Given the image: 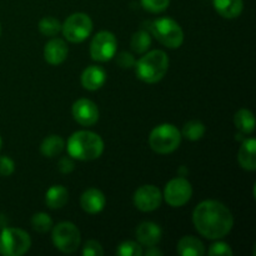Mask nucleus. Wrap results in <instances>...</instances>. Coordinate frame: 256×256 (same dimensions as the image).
I'll return each mask as SVG.
<instances>
[{"label": "nucleus", "mask_w": 256, "mask_h": 256, "mask_svg": "<svg viewBox=\"0 0 256 256\" xmlns=\"http://www.w3.org/2000/svg\"><path fill=\"white\" fill-rule=\"evenodd\" d=\"M142 6L150 12H162L168 9L170 0H140Z\"/></svg>", "instance_id": "28"}, {"label": "nucleus", "mask_w": 256, "mask_h": 256, "mask_svg": "<svg viewBox=\"0 0 256 256\" xmlns=\"http://www.w3.org/2000/svg\"><path fill=\"white\" fill-rule=\"evenodd\" d=\"M234 124L242 134H252L255 130L254 114L248 109H240L234 116Z\"/></svg>", "instance_id": "22"}, {"label": "nucleus", "mask_w": 256, "mask_h": 256, "mask_svg": "<svg viewBox=\"0 0 256 256\" xmlns=\"http://www.w3.org/2000/svg\"><path fill=\"white\" fill-rule=\"evenodd\" d=\"M69 200V192L62 185H52L45 194V202L50 209H62Z\"/></svg>", "instance_id": "19"}, {"label": "nucleus", "mask_w": 256, "mask_h": 256, "mask_svg": "<svg viewBox=\"0 0 256 256\" xmlns=\"http://www.w3.org/2000/svg\"><path fill=\"white\" fill-rule=\"evenodd\" d=\"M178 254L182 256H202L205 254L204 244L198 238L188 235L180 239L178 244Z\"/></svg>", "instance_id": "20"}, {"label": "nucleus", "mask_w": 256, "mask_h": 256, "mask_svg": "<svg viewBox=\"0 0 256 256\" xmlns=\"http://www.w3.org/2000/svg\"><path fill=\"white\" fill-rule=\"evenodd\" d=\"M65 148V142L59 135H49L42 140L40 145V152L46 158H55L62 154Z\"/></svg>", "instance_id": "21"}, {"label": "nucleus", "mask_w": 256, "mask_h": 256, "mask_svg": "<svg viewBox=\"0 0 256 256\" xmlns=\"http://www.w3.org/2000/svg\"><path fill=\"white\" fill-rule=\"evenodd\" d=\"M118 42L112 32L102 30L99 32L90 42V55L92 60L105 62L112 60L116 54Z\"/></svg>", "instance_id": "9"}, {"label": "nucleus", "mask_w": 256, "mask_h": 256, "mask_svg": "<svg viewBox=\"0 0 256 256\" xmlns=\"http://www.w3.org/2000/svg\"><path fill=\"white\" fill-rule=\"evenodd\" d=\"M240 166L248 172H255L256 170V140L250 138L242 142L240 146L239 155H238Z\"/></svg>", "instance_id": "17"}, {"label": "nucleus", "mask_w": 256, "mask_h": 256, "mask_svg": "<svg viewBox=\"0 0 256 256\" xmlns=\"http://www.w3.org/2000/svg\"><path fill=\"white\" fill-rule=\"evenodd\" d=\"M105 204H106L105 195L95 188L88 189L86 192H82V198H80V205L88 214H98V212H102Z\"/></svg>", "instance_id": "15"}, {"label": "nucleus", "mask_w": 256, "mask_h": 256, "mask_svg": "<svg viewBox=\"0 0 256 256\" xmlns=\"http://www.w3.org/2000/svg\"><path fill=\"white\" fill-rule=\"evenodd\" d=\"M105 82H106V72L98 65H90L82 74V85L90 92L100 89Z\"/></svg>", "instance_id": "16"}, {"label": "nucleus", "mask_w": 256, "mask_h": 256, "mask_svg": "<svg viewBox=\"0 0 256 256\" xmlns=\"http://www.w3.org/2000/svg\"><path fill=\"white\" fill-rule=\"evenodd\" d=\"M62 32L68 42H82L92 34V22L88 14L74 12L62 25Z\"/></svg>", "instance_id": "8"}, {"label": "nucleus", "mask_w": 256, "mask_h": 256, "mask_svg": "<svg viewBox=\"0 0 256 256\" xmlns=\"http://www.w3.org/2000/svg\"><path fill=\"white\" fill-rule=\"evenodd\" d=\"M66 150L69 156L72 159L90 162L102 156L104 152V142L96 132L80 130L69 138Z\"/></svg>", "instance_id": "2"}, {"label": "nucleus", "mask_w": 256, "mask_h": 256, "mask_svg": "<svg viewBox=\"0 0 256 256\" xmlns=\"http://www.w3.org/2000/svg\"><path fill=\"white\" fill-rule=\"evenodd\" d=\"M215 10L225 19H235L239 16L244 8L242 0H214Z\"/></svg>", "instance_id": "18"}, {"label": "nucleus", "mask_w": 256, "mask_h": 256, "mask_svg": "<svg viewBox=\"0 0 256 256\" xmlns=\"http://www.w3.org/2000/svg\"><path fill=\"white\" fill-rule=\"evenodd\" d=\"M162 236V228L152 222H144L138 226L136 239L142 246H155L160 242Z\"/></svg>", "instance_id": "14"}, {"label": "nucleus", "mask_w": 256, "mask_h": 256, "mask_svg": "<svg viewBox=\"0 0 256 256\" xmlns=\"http://www.w3.org/2000/svg\"><path fill=\"white\" fill-rule=\"evenodd\" d=\"M205 134V125L202 124L199 120H192V122H188L182 128V135L186 138L188 140H192V142H196L200 140Z\"/></svg>", "instance_id": "24"}, {"label": "nucleus", "mask_w": 256, "mask_h": 256, "mask_svg": "<svg viewBox=\"0 0 256 256\" xmlns=\"http://www.w3.org/2000/svg\"><path fill=\"white\" fill-rule=\"evenodd\" d=\"M135 74L142 82L155 84L160 82L169 69V56L162 50H152L135 62Z\"/></svg>", "instance_id": "3"}, {"label": "nucleus", "mask_w": 256, "mask_h": 256, "mask_svg": "<svg viewBox=\"0 0 256 256\" xmlns=\"http://www.w3.org/2000/svg\"><path fill=\"white\" fill-rule=\"evenodd\" d=\"M72 116L82 126H92L99 120V109L89 99H79L72 105Z\"/></svg>", "instance_id": "12"}, {"label": "nucleus", "mask_w": 256, "mask_h": 256, "mask_svg": "<svg viewBox=\"0 0 256 256\" xmlns=\"http://www.w3.org/2000/svg\"><path fill=\"white\" fill-rule=\"evenodd\" d=\"M39 30L45 36H55L62 32V24L52 16H45L39 22Z\"/></svg>", "instance_id": "26"}, {"label": "nucleus", "mask_w": 256, "mask_h": 256, "mask_svg": "<svg viewBox=\"0 0 256 256\" xmlns=\"http://www.w3.org/2000/svg\"><path fill=\"white\" fill-rule=\"evenodd\" d=\"M52 239L56 249L66 254H72L80 246L82 235L76 225L70 222H62L52 228Z\"/></svg>", "instance_id": "7"}, {"label": "nucleus", "mask_w": 256, "mask_h": 256, "mask_svg": "<svg viewBox=\"0 0 256 256\" xmlns=\"http://www.w3.org/2000/svg\"><path fill=\"white\" fill-rule=\"evenodd\" d=\"M68 52L69 49L66 42L59 38H54L45 44L44 59L50 65H60L66 60Z\"/></svg>", "instance_id": "13"}, {"label": "nucleus", "mask_w": 256, "mask_h": 256, "mask_svg": "<svg viewBox=\"0 0 256 256\" xmlns=\"http://www.w3.org/2000/svg\"><path fill=\"white\" fill-rule=\"evenodd\" d=\"M82 255L84 256H102L104 255V250L100 242L96 240H89L85 242L84 248H82Z\"/></svg>", "instance_id": "30"}, {"label": "nucleus", "mask_w": 256, "mask_h": 256, "mask_svg": "<svg viewBox=\"0 0 256 256\" xmlns=\"http://www.w3.org/2000/svg\"><path fill=\"white\" fill-rule=\"evenodd\" d=\"M162 192L154 185H142L134 194V205L145 212L156 210L162 205Z\"/></svg>", "instance_id": "11"}, {"label": "nucleus", "mask_w": 256, "mask_h": 256, "mask_svg": "<svg viewBox=\"0 0 256 256\" xmlns=\"http://www.w3.org/2000/svg\"><path fill=\"white\" fill-rule=\"evenodd\" d=\"M144 254L142 248L139 242H124L118 246L116 255L119 256H142Z\"/></svg>", "instance_id": "27"}, {"label": "nucleus", "mask_w": 256, "mask_h": 256, "mask_svg": "<svg viewBox=\"0 0 256 256\" xmlns=\"http://www.w3.org/2000/svg\"><path fill=\"white\" fill-rule=\"evenodd\" d=\"M192 222L200 235L216 240L229 234L234 225V218L229 208L222 202L205 200L192 212Z\"/></svg>", "instance_id": "1"}, {"label": "nucleus", "mask_w": 256, "mask_h": 256, "mask_svg": "<svg viewBox=\"0 0 256 256\" xmlns=\"http://www.w3.org/2000/svg\"><path fill=\"white\" fill-rule=\"evenodd\" d=\"M152 45V36L150 32L146 30H139V32H134L130 40V46H132V52H138V54H144Z\"/></svg>", "instance_id": "23"}, {"label": "nucleus", "mask_w": 256, "mask_h": 256, "mask_svg": "<svg viewBox=\"0 0 256 256\" xmlns=\"http://www.w3.org/2000/svg\"><path fill=\"white\" fill-rule=\"evenodd\" d=\"M0 34H2V25H0Z\"/></svg>", "instance_id": "36"}, {"label": "nucleus", "mask_w": 256, "mask_h": 256, "mask_svg": "<svg viewBox=\"0 0 256 256\" xmlns=\"http://www.w3.org/2000/svg\"><path fill=\"white\" fill-rule=\"evenodd\" d=\"M32 226L35 232L44 234L52 229V219L46 212H36L32 218Z\"/></svg>", "instance_id": "25"}, {"label": "nucleus", "mask_w": 256, "mask_h": 256, "mask_svg": "<svg viewBox=\"0 0 256 256\" xmlns=\"http://www.w3.org/2000/svg\"><path fill=\"white\" fill-rule=\"evenodd\" d=\"M149 32L156 38L158 42H162L170 49H178L184 42V32L182 26L172 18H159L152 22H148Z\"/></svg>", "instance_id": "4"}, {"label": "nucleus", "mask_w": 256, "mask_h": 256, "mask_svg": "<svg viewBox=\"0 0 256 256\" xmlns=\"http://www.w3.org/2000/svg\"><path fill=\"white\" fill-rule=\"evenodd\" d=\"M74 162H72L70 158H62V159L59 160V162H58V169H59L60 172H62V174H69V172H72V170H74Z\"/></svg>", "instance_id": "33"}, {"label": "nucleus", "mask_w": 256, "mask_h": 256, "mask_svg": "<svg viewBox=\"0 0 256 256\" xmlns=\"http://www.w3.org/2000/svg\"><path fill=\"white\" fill-rule=\"evenodd\" d=\"M116 62L122 69H130V68L134 66L136 62H135L132 54L124 52H120L119 55H116Z\"/></svg>", "instance_id": "32"}, {"label": "nucleus", "mask_w": 256, "mask_h": 256, "mask_svg": "<svg viewBox=\"0 0 256 256\" xmlns=\"http://www.w3.org/2000/svg\"><path fill=\"white\" fill-rule=\"evenodd\" d=\"M146 255L148 256H152V255H159L162 256V252H160V250H158L155 246H150L149 250L146 252Z\"/></svg>", "instance_id": "34"}, {"label": "nucleus", "mask_w": 256, "mask_h": 256, "mask_svg": "<svg viewBox=\"0 0 256 256\" xmlns=\"http://www.w3.org/2000/svg\"><path fill=\"white\" fill-rule=\"evenodd\" d=\"M2 136H0V149H2Z\"/></svg>", "instance_id": "35"}, {"label": "nucleus", "mask_w": 256, "mask_h": 256, "mask_svg": "<svg viewBox=\"0 0 256 256\" xmlns=\"http://www.w3.org/2000/svg\"><path fill=\"white\" fill-rule=\"evenodd\" d=\"M15 170V162L9 156H0V175L2 176H10Z\"/></svg>", "instance_id": "31"}, {"label": "nucleus", "mask_w": 256, "mask_h": 256, "mask_svg": "<svg viewBox=\"0 0 256 256\" xmlns=\"http://www.w3.org/2000/svg\"><path fill=\"white\" fill-rule=\"evenodd\" d=\"M210 256H232V250L229 244L222 242H216L212 245H210L209 249Z\"/></svg>", "instance_id": "29"}, {"label": "nucleus", "mask_w": 256, "mask_h": 256, "mask_svg": "<svg viewBox=\"0 0 256 256\" xmlns=\"http://www.w3.org/2000/svg\"><path fill=\"white\" fill-rule=\"evenodd\" d=\"M192 195V186L185 178H174L164 189V199L170 206L180 208L186 204Z\"/></svg>", "instance_id": "10"}, {"label": "nucleus", "mask_w": 256, "mask_h": 256, "mask_svg": "<svg viewBox=\"0 0 256 256\" xmlns=\"http://www.w3.org/2000/svg\"><path fill=\"white\" fill-rule=\"evenodd\" d=\"M182 132L172 124L158 125L149 136L150 148L158 154H170L179 148Z\"/></svg>", "instance_id": "5"}, {"label": "nucleus", "mask_w": 256, "mask_h": 256, "mask_svg": "<svg viewBox=\"0 0 256 256\" xmlns=\"http://www.w3.org/2000/svg\"><path fill=\"white\" fill-rule=\"evenodd\" d=\"M32 239L19 228H5L0 234V254L4 256H22L29 252Z\"/></svg>", "instance_id": "6"}]
</instances>
